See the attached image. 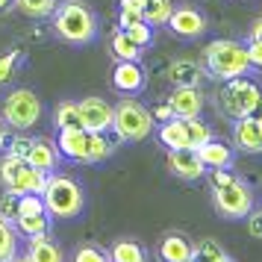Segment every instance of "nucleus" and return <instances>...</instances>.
I'll return each mask as SVG.
<instances>
[{
  "mask_svg": "<svg viewBox=\"0 0 262 262\" xmlns=\"http://www.w3.org/2000/svg\"><path fill=\"white\" fill-rule=\"evenodd\" d=\"M45 115V106L36 92L30 89H15L3 100V121L12 124L15 130H33Z\"/></svg>",
  "mask_w": 262,
  "mask_h": 262,
  "instance_id": "obj_7",
  "label": "nucleus"
},
{
  "mask_svg": "<svg viewBox=\"0 0 262 262\" xmlns=\"http://www.w3.org/2000/svg\"><path fill=\"white\" fill-rule=\"evenodd\" d=\"M12 3L27 18H50L56 12V0H12Z\"/></svg>",
  "mask_w": 262,
  "mask_h": 262,
  "instance_id": "obj_28",
  "label": "nucleus"
},
{
  "mask_svg": "<svg viewBox=\"0 0 262 262\" xmlns=\"http://www.w3.org/2000/svg\"><path fill=\"white\" fill-rule=\"evenodd\" d=\"M27 150H30V139H24V136H15V139L6 142V154L24 156V159H27Z\"/></svg>",
  "mask_w": 262,
  "mask_h": 262,
  "instance_id": "obj_36",
  "label": "nucleus"
},
{
  "mask_svg": "<svg viewBox=\"0 0 262 262\" xmlns=\"http://www.w3.org/2000/svg\"><path fill=\"white\" fill-rule=\"evenodd\" d=\"M248 233L262 242V209H250V215H248Z\"/></svg>",
  "mask_w": 262,
  "mask_h": 262,
  "instance_id": "obj_38",
  "label": "nucleus"
},
{
  "mask_svg": "<svg viewBox=\"0 0 262 262\" xmlns=\"http://www.w3.org/2000/svg\"><path fill=\"white\" fill-rule=\"evenodd\" d=\"M109 53L115 56V62H121V59L139 62V59H142V48H139V45L124 33V30L112 33V38H109Z\"/></svg>",
  "mask_w": 262,
  "mask_h": 262,
  "instance_id": "obj_24",
  "label": "nucleus"
},
{
  "mask_svg": "<svg viewBox=\"0 0 262 262\" xmlns=\"http://www.w3.org/2000/svg\"><path fill=\"white\" fill-rule=\"evenodd\" d=\"M230 180H236L233 174H230V168H215V171H212V180H209V186H212V189H218V186H227Z\"/></svg>",
  "mask_w": 262,
  "mask_h": 262,
  "instance_id": "obj_40",
  "label": "nucleus"
},
{
  "mask_svg": "<svg viewBox=\"0 0 262 262\" xmlns=\"http://www.w3.org/2000/svg\"><path fill=\"white\" fill-rule=\"evenodd\" d=\"M109 259L112 262H147V250L136 238H118L109 248Z\"/></svg>",
  "mask_w": 262,
  "mask_h": 262,
  "instance_id": "obj_22",
  "label": "nucleus"
},
{
  "mask_svg": "<svg viewBox=\"0 0 262 262\" xmlns=\"http://www.w3.org/2000/svg\"><path fill=\"white\" fill-rule=\"evenodd\" d=\"M259 103H262V92L253 80H248V77L227 80L224 92H221V109H224V115H230L233 121L245 118V115L259 112Z\"/></svg>",
  "mask_w": 262,
  "mask_h": 262,
  "instance_id": "obj_6",
  "label": "nucleus"
},
{
  "mask_svg": "<svg viewBox=\"0 0 262 262\" xmlns=\"http://www.w3.org/2000/svg\"><path fill=\"white\" fill-rule=\"evenodd\" d=\"M9 6V0H0V9H6Z\"/></svg>",
  "mask_w": 262,
  "mask_h": 262,
  "instance_id": "obj_47",
  "label": "nucleus"
},
{
  "mask_svg": "<svg viewBox=\"0 0 262 262\" xmlns=\"http://www.w3.org/2000/svg\"><path fill=\"white\" fill-rule=\"evenodd\" d=\"M18 256V230L9 218L0 215V262H12Z\"/></svg>",
  "mask_w": 262,
  "mask_h": 262,
  "instance_id": "obj_25",
  "label": "nucleus"
},
{
  "mask_svg": "<svg viewBox=\"0 0 262 262\" xmlns=\"http://www.w3.org/2000/svg\"><path fill=\"white\" fill-rule=\"evenodd\" d=\"M53 30L62 41L83 48L89 41H95L97 18L85 6V0H62L56 3V12H53Z\"/></svg>",
  "mask_w": 262,
  "mask_h": 262,
  "instance_id": "obj_1",
  "label": "nucleus"
},
{
  "mask_svg": "<svg viewBox=\"0 0 262 262\" xmlns=\"http://www.w3.org/2000/svg\"><path fill=\"white\" fill-rule=\"evenodd\" d=\"M27 215H48V206H45V198L41 194H18L15 218H27Z\"/></svg>",
  "mask_w": 262,
  "mask_h": 262,
  "instance_id": "obj_29",
  "label": "nucleus"
},
{
  "mask_svg": "<svg viewBox=\"0 0 262 262\" xmlns=\"http://www.w3.org/2000/svg\"><path fill=\"white\" fill-rule=\"evenodd\" d=\"M168 27L177 38H201L206 33V15L191 6H177L168 18Z\"/></svg>",
  "mask_w": 262,
  "mask_h": 262,
  "instance_id": "obj_12",
  "label": "nucleus"
},
{
  "mask_svg": "<svg viewBox=\"0 0 262 262\" xmlns=\"http://www.w3.org/2000/svg\"><path fill=\"white\" fill-rule=\"evenodd\" d=\"M53 124L56 130H65V127H83V118H80V106L74 100H62L56 112H53Z\"/></svg>",
  "mask_w": 262,
  "mask_h": 262,
  "instance_id": "obj_27",
  "label": "nucleus"
},
{
  "mask_svg": "<svg viewBox=\"0 0 262 262\" xmlns=\"http://www.w3.org/2000/svg\"><path fill=\"white\" fill-rule=\"evenodd\" d=\"M12 262H33V259H30V256H15Z\"/></svg>",
  "mask_w": 262,
  "mask_h": 262,
  "instance_id": "obj_45",
  "label": "nucleus"
},
{
  "mask_svg": "<svg viewBox=\"0 0 262 262\" xmlns=\"http://www.w3.org/2000/svg\"><path fill=\"white\" fill-rule=\"evenodd\" d=\"M6 142H9V133H6V124L0 118V150H6Z\"/></svg>",
  "mask_w": 262,
  "mask_h": 262,
  "instance_id": "obj_44",
  "label": "nucleus"
},
{
  "mask_svg": "<svg viewBox=\"0 0 262 262\" xmlns=\"http://www.w3.org/2000/svg\"><path fill=\"white\" fill-rule=\"evenodd\" d=\"M115 144H118V139L112 142L106 133H89V154H85V162H89V165L106 162L109 156L115 154Z\"/></svg>",
  "mask_w": 262,
  "mask_h": 262,
  "instance_id": "obj_23",
  "label": "nucleus"
},
{
  "mask_svg": "<svg viewBox=\"0 0 262 262\" xmlns=\"http://www.w3.org/2000/svg\"><path fill=\"white\" fill-rule=\"evenodd\" d=\"M203 68L215 80H233V77H248L250 59L248 48L233 38H215L203 48Z\"/></svg>",
  "mask_w": 262,
  "mask_h": 262,
  "instance_id": "obj_2",
  "label": "nucleus"
},
{
  "mask_svg": "<svg viewBox=\"0 0 262 262\" xmlns=\"http://www.w3.org/2000/svg\"><path fill=\"white\" fill-rule=\"evenodd\" d=\"M56 147L65 159L71 162H85V154H89V130L85 127H65L56 136Z\"/></svg>",
  "mask_w": 262,
  "mask_h": 262,
  "instance_id": "obj_16",
  "label": "nucleus"
},
{
  "mask_svg": "<svg viewBox=\"0 0 262 262\" xmlns=\"http://www.w3.org/2000/svg\"><path fill=\"white\" fill-rule=\"evenodd\" d=\"M150 112H154V121H156V124H162V121L174 118V112H171V106H168V103H159V106L150 109Z\"/></svg>",
  "mask_w": 262,
  "mask_h": 262,
  "instance_id": "obj_41",
  "label": "nucleus"
},
{
  "mask_svg": "<svg viewBox=\"0 0 262 262\" xmlns=\"http://www.w3.org/2000/svg\"><path fill=\"white\" fill-rule=\"evenodd\" d=\"M48 218L50 215H27V218H15L12 224L18 230V236H38V233H48Z\"/></svg>",
  "mask_w": 262,
  "mask_h": 262,
  "instance_id": "obj_31",
  "label": "nucleus"
},
{
  "mask_svg": "<svg viewBox=\"0 0 262 262\" xmlns=\"http://www.w3.org/2000/svg\"><path fill=\"white\" fill-rule=\"evenodd\" d=\"M248 59H250V68H256V71H262V41H253L250 38L248 45Z\"/></svg>",
  "mask_w": 262,
  "mask_h": 262,
  "instance_id": "obj_37",
  "label": "nucleus"
},
{
  "mask_svg": "<svg viewBox=\"0 0 262 262\" xmlns=\"http://www.w3.org/2000/svg\"><path fill=\"white\" fill-rule=\"evenodd\" d=\"M15 206H18V194H9V191H6V194L0 198V215L12 221L15 218Z\"/></svg>",
  "mask_w": 262,
  "mask_h": 262,
  "instance_id": "obj_39",
  "label": "nucleus"
},
{
  "mask_svg": "<svg viewBox=\"0 0 262 262\" xmlns=\"http://www.w3.org/2000/svg\"><path fill=\"white\" fill-rule=\"evenodd\" d=\"M168 171L180 180H203L209 168L203 165V159L198 156L194 147H177V150H168Z\"/></svg>",
  "mask_w": 262,
  "mask_h": 262,
  "instance_id": "obj_10",
  "label": "nucleus"
},
{
  "mask_svg": "<svg viewBox=\"0 0 262 262\" xmlns=\"http://www.w3.org/2000/svg\"><path fill=\"white\" fill-rule=\"evenodd\" d=\"M80 106V118H83V127L89 133H109L112 130V115H115V106L103 100V97H83L77 100Z\"/></svg>",
  "mask_w": 262,
  "mask_h": 262,
  "instance_id": "obj_9",
  "label": "nucleus"
},
{
  "mask_svg": "<svg viewBox=\"0 0 262 262\" xmlns=\"http://www.w3.org/2000/svg\"><path fill=\"white\" fill-rule=\"evenodd\" d=\"M186 133H189V147H201L212 139V130H209V124L201 121V115H194V118H186Z\"/></svg>",
  "mask_w": 262,
  "mask_h": 262,
  "instance_id": "obj_30",
  "label": "nucleus"
},
{
  "mask_svg": "<svg viewBox=\"0 0 262 262\" xmlns=\"http://www.w3.org/2000/svg\"><path fill=\"white\" fill-rule=\"evenodd\" d=\"M144 85H147V74L139 62H130V59H121L115 62L112 68V89L121 92V95H139Z\"/></svg>",
  "mask_w": 262,
  "mask_h": 262,
  "instance_id": "obj_11",
  "label": "nucleus"
},
{
  "mask_svg": "<svg viewBox=\"0 0 262 262\" xmlns=\"http://www.w3.org/2000/svg\"><path fill=\"white\" fill-rule=\"evenodd\" d=\"M144 3L147 0H121V9H127V12H144Z\"/></svg>",
  "mask_w": 262,
  "mask_h": 262,
  "instance_id": "obj_42",
  "label": "nucleus"
},
{
  "mask_svg": "<svg viewBox=\"0 0 262 262\" xmlns=\"http://www.w3.org/2000/svg\"><path fill=\"white\" fill-rule=\"evenodd\" d=\"M256 124H259V133H262V109H259V115H256Z\"/></svg>",
  "mask_w": 262,
  "mask_h": 262,
  "instance_id": "obj_46",
  "label": "nucleus"
},
{
  "mask_svg": "<svg viewBox=\"0 0 262 262\" xmlns=\"http://www.w3.org/2000/svg\"><path fill=\"white\" fill-rule=\"evenodd\" d=\"M18 59H21V53H18V50H9V53H3V56H0V85L9 83V80L15 77Z\"/></svg>",
  "mask_w": 262,
  "mask_h": 262,
  "instance_id": "obj_35",
  "label": "nucleus"
},
{
  "mask_svg": "<svg viewBox=\"0 0 262 262\" xmlns=\"http://www.w3.org/2000/svg\"><path fill=\"white\" fill-rule=\"evenodd\" d=\"M198 156L203 159V165L209 168V171H215V168H233V162H236V150L224 142H215V139L201 144Z\"/></svg>",
  "mask_w": 262,
  "mask_h": 262,
  "instance_id": "obj_19",
  "label": "nucleus"
},
{
  "mask_svg": "<svg viewBox=\"0 0 262 262\" xmlns=\"http://www.w3.org/2000/svg\"><path fill=\"white\" fill-rule=\"evenodd\" d=\"M215 262H236V259H230V256H224V259H215Z\"/></svg>",
  "mask_w": 262,
  "mask_h": 262,
  "instance_id": "obj_48",
  "label": "nucleus"
},
{
  "mask_svg": "<svg viewBox=\"0 0 262 262\" xmlns=\"http://www.w3.org/2000/svg\"><path fill=\"white\" fill-rule=\"evenodd\" d=\"M159 144L168 150H177V147H189V133H186V121L183 118H168L156 127Z\"/></svg>",
  "mask_w": 262,
  "mask_h": 262,
  "instance_id": "obj_21",
  "label": "nucleus"
},
{
  "mask_svg": "<svg viewBox=\"0 0 262 262\" xmlns=\"http://www.w3.org/2000/svg\"><path fill=\"white\" fill-rule=\"evenodd\" d=\"M124 33H127V36H130L142 50L150 48V41H154V27L147 24L144 18H142V21H136V24H130V27H124Z\"/></svg>",
  "mask_w": 262,
  "mask_h": 262,
  "instance_id": "obj_33",
  "label": "nucleus"
},
{
  "mask_svg": "<svg viewBox=\"0 0 262 262\" xmlns=\"http://www.w3.org/2000/svg\"><path fill=\"white\" fill-rule=\"evenodd\" d=\"M224 256H227V250L215 238H203V242L194 245V262H215V259H224Z\"/></svg>",
  "mask_w": 262,
  "mask_h": 262,
  "instance_id": "obj_32",
  "label": "nucleus"
},
{
  "mask_svg": "<svg viewBox=\"0 0 262 262\" xmlns=\"http://www.w3.org/2000/svg\"><path fill=\"white\" fill-rule=\"evenodd\" d=\"M27 256H30L33 262H65V253H62V248L48 236V233L30 236V248H27Z\"/></svg>",
  "mask_w": 262,
  "mask_h": 262,
  "instance_id": "obj_20",
  "label": "nucleus"
},
{
  "mask_svg": "<svg viewBox=\"0 0 262 262\" xmlns=\"http://www.w3.org/2000/svg\"><path fill=\"white\" fill-rule=\"evenodd\" d=\"M168 106L174 112V118H194L203 112V92L201 85H177L171 97H168Z\"/></svg>",
  "mask_w": 262,
  "mask_h": 262,
  "instance_id": "obj_13",
  "label": "nucleus"
},
{
  "mask_svg": "<svg viewBox=\"0 0 262 262\" xmlns=\"http://www.w3.org/2000/svg\"><path fill=\"white\" fill-rule=\"evenodd\" d=\"M171 12H174V3H171V0H147L142 18L150 27H165L168 18H171Z\"/></svg>",
  "mask_w": 262,
  "mask_h": 262,
  "instance_id": "obj_26",
  "label": "nucleus"
},
{
  "mask_svg": "<svg viewBox=\"0 0 262 262\" xmlns=\"http://www.w3.org/2000/svg\"><path fill=\"white\" fill-rule=\"evenodd\" d=\"M45 206L50 218H77L85 209V191L74 177L65 174H48V183L41 189Z\"/></svg>",
  "mask_w": 262,
  "mask_h": 262,
  "instance_id": "obj_3",
  "label": "nucleus"
},
{
  "mask_svg": "<svg viewBox=\"0 0 262 262\" xmlns=\"http://www.w3.org/2000/svg\"><path fill=\"white\" fill-rule=\"evenodd\" d=\"M59 147L53 139H45V136H38V139H30V150H27V162L38 171H45V174H53L56 168H59Z\"/></svg>",
  "mask_w": 262,
  "mask_h": 262,
  "instance_id": "obj_15",
  "label": "nucleus"
},
{
  "mask_svg": "<svg viewBox=\"0 0 262 262\" xmlns=\"http://www.w3.org/2000/svg\"><path fill=\"white\" fill-rule=\"evenodd\" d=\"M159 259L162 262H194V245L183 233H168L159 242Z\"/></svg>",
  "mask_w": 262,
  "mask_h": 262,
  "instance_id": "obj_17",
  "label": "nucleus"
},
{
  "mask_svg": "<svg viewBox=\"0 0 262 262\" xmlns=\"http://www.w3.org/2000/svg\"><path fill=\"white\" fill-rule=\"evenodd\" d=\"M233 150L238 154H262V133L259 124L253 115H245V118H236L233 124Z\"/></svg>",
  "mask_w": 262,
  "mask_h": 262,
  "instance_id": "obj_14",
  "label": "nucleus"
},
{
  "mask_svg": "<svg viewBox=\"0 0 262 262\" xmlns=\"http://www.w3.org/2000/svg\"><path fill=\"white\" fill-rule=\"evenodd\" d=\"M165 77L174 85H201L206 77V68L194 59H174L165 68Z\"/></svg>",
  "mask_w": 262,
  "mask_h": 262,
  "instance_id": "obj_18",
  "label": "nucleus"
},
{
  "mask_svg": "<svg viewBox=\"0 0 262 262\" xmlns=\"http://www.w3.org/2000/svg\"><path fill=\"white\" fill-rule=\"evenodd\" d=\"M71 262H112V259H109V250L97 248V245H80L74 250Z\"/></svg>",
  "mask_w": 262,
  "mask_h": 262,
  "instance_id": "obj_34",
  "label": "nucleus"
},
{
  "mask_svg": "<svg viewBox=\"0 0 262 262\" xmlns=\"http://www.w3.org/2000/svg\"><path fill=\"white\" fill-rule=\"evenodd\" d=\"M154 112L144 109L139 100H121L112 115V133L118 142H144L154 133Z\"/></svg>",
  "mask_w": 262,
  "mask_h": 262,
  "instance_id": "obj_5",
  "label": "nucleus"
},
{
  "mask_svg": "<svg viewBox=\"0 0 262 262\" xmlns=\"http://www.w3.org/2000/svg\"><path fill=\"white\" fill-rule=\"evenodd\" d=\"M212 203H215V209L224 215V218H230V221L248 218L250 209H253V191L242 180H230L227 186L212 189Z\"/></svg>",
  "mask_w": 262,
  "mask_h": 262,
  "instance_id": "obj_8",
  "label": "nucleus"
},
{
  "mask_svg": "<svg viewBox=\"0 0 262 262\" xmlns=\"http://www.w3.org/2000/svg\"><path fill=\"white\" fill-rule=\"evenodd\" d=\"M45 183H48V174L33 168L24 156L3 154V159H0V186H3V191H9V194H41Z\"/></svg>",
  "mask_w": 262,
  "mask_h": 262,
  "instance_id": "obj_4",
  "label": "nucleus"
},
{
  "mask_svg": "<svg viewBox=\"0 0 262 262\" xmlns=\"http://www.w3.org/2000/svg\"><path fill=\"white\" fill-rule=\"evenodd\" d=\"M250 38H253V41H262V18H256V21L250 24Z\"/></svg>",
  "mask_w": 262,
  "mask_h": 262,
  "instance_id": "obj_43",
  "label": "nucleus"
}]
</instances>
